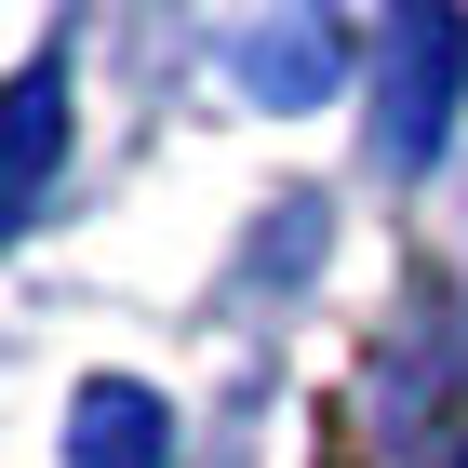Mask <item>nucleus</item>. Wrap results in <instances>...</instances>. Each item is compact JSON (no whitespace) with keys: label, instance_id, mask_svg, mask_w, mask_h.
I'll list each match as a JSON object with an SVG mask.
<instances>
[{"label":"nucleus","instance_id":"obj_1","mask_svg":"<svg viewBox=\"0 0 468 468\" xmlns=\"http://www.w3.org/2000/svg\"><path fill=\"white\" fill-rule=\"evenodd\" d=\"M80 468H161V415H147L134 388L94 401V415H80Z\"/></svg>","mask_w":468,"mask_h":468}]
</instances>
